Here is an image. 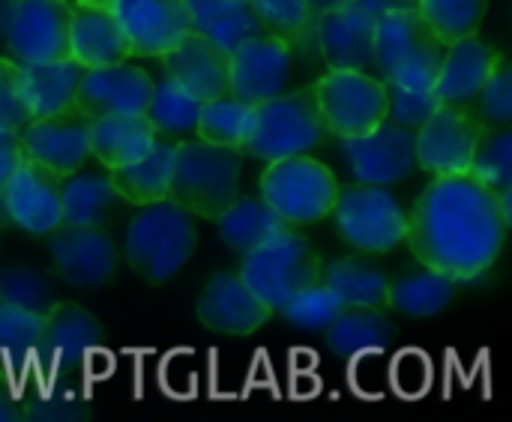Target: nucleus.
Here are the masks:
<instances>
[{"label": "nucleus", "instance_id": "10", "mask_svg": "<svg viewBox=\"0 0 512 422\" xmlns=\"http://www.w3.org/2000/svg\"><path fill=\"white\" fill-rule=\"evenodd\" d=\"M414 6V0H351L315 15V48L327 69H372V39L381 12Z\"/></svg>", "mask_w": 512, "mask_h": 422}, {"label": "nucleus", "instance_id": "22", "mask_svg": "<svg viewBox=\"0 0 512 422\" xmlns=\"http://www.w3.org/2000/svg\"><path fill=\"white\" fill-rule=\"evenodd\" d=\"M195 315L213 333L249 336L258 333L273 312L249 291V285L237 273H216L204 285Z\"/></svg>", "mask_w": 512, "mask_h": 422}, {"label": "nucleus", "instance_id": "25", "mask_svg": "<svg viewBox=\"0 0 512 422\" xmlns=\"http://www.w3.org/2000/svg\"><path fill=\"white\" fill-rule=\"evenodd\" d=\"M147 114H111L90 120V156L102 168H120L141 159L156 144Z\"/></svg>", "mask_w": 512, "mask_h": 422}, {"label": "nucleus", "instance_id": "5", "mask_svg": "<svg viewBox=\"0 0 512 422\" xmlns=\"http://www.w3.org/2000/svg\"><path fill=\"white\" fill-rule=\"evenodd\" d=\"M324 138L327 129L321 123L315 84H306L255 105L252 132L240 153L261 162H276L288 156H306L318 150Z\"/></svg>", "mask_w": 512, "mask_h": 422}, {"label": "nucleus", "instance_id": "30", "mask_svg": "<svg viewBox=\"0 0 512 422\" xmlns=\"http://www.w3.org/2000/svg\"><path fill=\"white\" fill-rule=\"evenodd\" d=\"M21 72H24V87L33 117H45L75 105V90L84 69L72 57L48 60V63H21Z\"/></svg>", "mask_w": 512, "mask_h": 422}, {"label": "nucleus", "instance_id": "23", "mask_svg": "<svg viewBox=\"0 0 512 422\" xmlns=\"http://www.w3.org/2000/svg\"><path fill=\"white\" fill-rule=\"evenodd\" d=\"M498 60L501 54L483 39H477V33L450 42L444 48V60L432 87L438 102L450 108H471Z\"/></svg>", "mask_w": 512, "mask_h": 422}, {"label": "nucleus", "instance_id": "45", "mask_svg": "<svg viewBox=\"0 0 512 422\" xmlns=\"http://www.w3.org/2000/svg\"><path fill=\"white\" fill-rule=\"evenodd\" d=\"M435 90H408L399 84H387V120L417 129L435 108H438Z\"/></svg>", "mask_w": 512, "mask_h": 422}, {"label": "nucleus", "instance_id": "8", "mask_svg": "<svg viewBox=\"0 0 512 422\" xmlns=\"http://www.w3.org/2000/svg\"><path fill=\"white\" fill-rule=\"evenodd\" d=\"M330 216L336 219L339 237L360 255L393 252L408 234V210L387 186L354 183L339 189Z\"/></svg>", "mask_w": 512, "mask_h": 422}, {"label": "nucleus", "instance_id": "36", "mask_svg": "<svg viewBox=\"0 0 512 422\" xmlns=\"http://www.w3.org/2000/svg\"><path fill=\"white\" fill-rule=\"evenodd\" d=\"M201 102L192 99L186 90H180L168 75L162 81H153V96L147 102V120L153 123L159 138L183 141L186 135H195Z\"/></svg>", "mask_w": 512, "mask_h": 422}, {"label": "nucleus", "instance_id": "37", "mask_svg": "<svg viewBox=\"0 0 512 422\" xmlns=\"http://www.w3.org/2000/svg\"><path fill=\"white\" fill-rule=\"evenodd\" d=\"M486 6V0H414V9L444 45L474 36L483 24Z\"/></svg>", "mask_w": 512, "mask_h": 422}, {"label": "nucleus", "instance_id": "15", "mask_svg": "<svg viewBox=\"0 0 512 422\" xmlns=\"http://www.w3.org/2000/svg\"><path fill=\"white\" fill-rule=\"evenodd\" d=\"M414 135L417 129L384 120L366 135L342 138V153L348 156L354 180L369 186H393L408 180L417 171Z\"/></svg>", "mask_w": 512, "mask_h": 422}, {"label": "nucleus", "instance_id": "38", "mask_svg": "<svg viewBox=\"0 0 512 422\" xmlns=\"http://www.w3.org/2000/svg\"><path fill=\"white\" fill-rule=\"evenodd\" d=\"M264 33L288 39L294 48L315 45V12L309 0H249Z\"/></svg>", "mask_w": 512, "mask_h": 422}, {"label": "nucleus", "instance_id": "17", "mask_svg": "<svg viewBox=\"0 0 512 422\" xmlns=\"http://www.w3.org/2000/svg\"><path fill=\"white\" fill-rule=\"evenodd\" d=\"M60 183V174L24 156V162L0 192L3 216L33 237H48L60 225Z\"/></svg>", "mask_w": 512, "mask_h": 422}, {"label": "nucleus", "instance_id": "12", "mask_svg": "<svg viewBox=\"0 0 512 422\" xmlns=\"http://www.w3.org/2000/svg\"><path fill=\"white\" fill-rule=\"evenodd\" d=\"M69 0H15L3 42L18 63H48L69 57Z\"/></svg>", "mask_w": 512, "mask_h": 422}, {"label": "nucleus", "instance_id": "11", "mask_svg": "<svg viewBox=\"0 0 512 422\" xmlns=\"http://www.w3.org/2000/svg\"><path fill=\"white\" fill-rule=\"evenodd\" d=\"M297 48L273 33H258L231 48L228 93L258 105L291 90Z\"/></svg>", "mask_w": 512, "mask_h": 422}, {"label": "nucleus", "instance_id": "4", "mask_svg": "<svg viewBox=\"0 0 512 422\" xmlns=\"http://www.w3.org/2000/svg\"><path fill=\"white\" fill-rule=\"evenodd\" d=\"M444 42L420 18L414 6H396L381 12L372 39V69L381 72L384 84H399L408 90H432Z\"/></svg>", "mask_w": 512, "mask_h": 422}, {"label": "nucleus", "instance_id": "50", "mask_svg": "<svg viewBox=\"0 0 512 422\" xmlns=\"http://www.w3.org/2000/svg\"><path fill=\"white\" fill-rule=\"evenodd\" d=\"M78 3H87V6H99V9H111L117 0H78Z\"/></svg>", "mask_w": 512, "mask_h": 422}, {"label": "nucleus", "instance_id": "21", "mask_svg": "<svg viewBox=\"0 0 512 422\" xmlns=\"http://www.w3.org/2000/svg\"><path fill=\"white\" fill-rule=\"evenodd\" d=\"M159 60L165 66V75L198 102L228 93L231 51L225 45L213 42L210 36L189 30Z\"/></svg>", "mask_w": 512, "mask_h": 422}, {"label": "nucleus", "instance_id": "47", "mask_svg": "<svg viewBox=\"0 0 512 422\" xmlns=\"http://www.w3.org/2000/svg\"><path fill=\"white\" fill-rule=\"evenodd\" d=\"M0 422H24L21 396H15L9 387L0 384Z\"/></svg>", "mask_w": 512, "mask_h": 422}, {"label": "nucleus", "instance_id": "18", "mask_svg": "<svg viewBox=\"0 0 512 422\" xmlns=\"http://www.w3.org/2000/svg\"><path fill=\"white\" fill-rule=\"evenodd\" d=\"M153 96V78L147 69L129 60L111 66H93L81 72L75 90V108L90 120L111 114H144Z\"/></svg>", "mask_w": 512, "mask_h": 422}, {"label": "nucleus", "instance_id": "32", "mask_svg": "<svg viewBox=\"0 0 512 422\" xmlns=\"http://www.w3.org/2000/svg\"><path fill=\"white\" fill-rule=\"evenodd\" d=\"M324 333L336 357H357L363 351H378L393 339V327L384 318V312L366 306H345Z\"/></svg>", "mask_w": 512, "mask_h": 422}, {"label": "nucleus", "instance_id": "28", "mask_svg": "<svg viewBox=\"0 0 512 422\" xmlns=\"http://www.w3.org/2000/svg\"><path fill=\"white\" fill-rule=\"evenodd\" d=\"M189 30L210 36L228 51L249 36L264 33L249 0H186Z\"/></svg>", "mask_w": 512, "mask_h": 422}, {"label": "nucleus", "instance_id": "9", "mask_svg": "<svg viewBox=\"0 0 512 422\" xmlns=\"http://www.w3.org/2000/svg\"><path fill=\"white\" fill-rule=\"evenodd\" d=\"M318 111L327 135L357 138L387 120V84L363 69H327L315 81Z\"/></svg>", "mask_w": 512, "mask_h": 422}, {"label": "nucleus", "instance_id": "13", "mask_svg": "<svg viewBox=\"0 0 512 422\" xmlns=\"http://www.w3.org/2000/svg\"><path fill=\"white\" fill-rule=\"evenodd\" d=\"M483 123L468 108L438 105L414 135L417 168L429 171L432 177H453L468 174L477 138L483 135Z\"/></svg>", "mask_w": 512, "mask_h": 422}, {"label": "nucleus", "instance_id": "16", "mask_svg": "<svg viewBox=\"0 0 512 422\" xmlns=\"http://www.w3.org/2000/svg\"><path fill=\"white\" fill-rule=\"evenodd\" d=\"M24 156L45 165L48 171L69 177L90 159V117L75 105L33 117L21 132Z\"/></svg>", "mask_w": 512, "mask_h": 422}, {"label": "nucleus", "instance_id": "40", "mask_svg": "<svg viewBox=\"0 0 512 422\" xmlns=\"http://www.w3.org/2000/svg\"><path fill=\"white\" fill-rule=\"evenodd\" d=\"M39 333H42V315L0 303V366L30 363Z\"/></svg>", "mask_w": 512, "mask_h": 422}, {"label": "nucleus", "instance_id": "24", "mask_svg": "<svg viewBox=\"0 0 512 422\" xmlns=\"http://www.w3.org/2000/svg\"><path fill=\"white\" fill-rule=\"evenodd\" d=\"M69 57L81 69L93 66H111L129 60V45L126 36L114 18L111 9L87 6V3H72V21H69Z\"/></svg>", "mask_w": 512, "mask_h": 422}, {"label": "nucleus", "instance_id": "2", "mask_svg": "<svg viewBox=\"0 0 512 422\" xmlns=\"http://www.w3.org/2000/svg\"><path fill=\"white\" fill-rule=\"evenodd\" d=\"M198 243L195 216L162 198L138 207L123 234V258L150 285H165L192 258Z\"/></svg>", "mask_w": 512, "mask_h": 422}, {"label": "nucleus", "instance_id": "31", "mask_svg": "<svg viewBox=\"0 0 512 422\" xmlns=\"http://www.w3.org/2000/svg\"><path fill=\"white\" fill-rule=\"evenodd\" d=\"M114 204L117 192L108 174L78 168L60 183V225H102Z\"/></svg>", "mask_w": 512, "mask_h": 422}, {"label": "nucleus", "instance_id": "7", "mask_svg": "<svg viewBox=\"0 0 512 422\" xmlns=\"http://www.w3.org/2000/svg\"><path fill=\"white\" fill-rule=\"evenodd\" d=\"M339 189L336 174L309 153L267 162L261 174V198L294 228L327 219L336 207Z\"/></svg>", "mask_w": 512, "mask_h": 422}, {"label": "nucleus", "instance_id": "1", "mask_svg": "<svg viewBox=\"0 0 512 422\" xmlns=\"http://www.w3.org/2000/svg\"><path fill=\"white\" fill-rule=\"evenodd\" d=\"M510 219L498 195L471 174L435 177L408 213L405 243L423 267L462 285L495 267Z\"/></svg>", "mask_w": 512, "mask_h": 422}, {"label": "nucleus", "instance_id": "33", "mask_svg": "<svg viewBox=\"0 0 512 422\" xmlns=\"http://www.w3.org/2000/svg\"><path fill=\"white\" fill-rule=\"evenodd\" d=\"M252 117H255V105H249L231 93H222V96L201 102L195 135L207 144L243 150V144L252 132Z\"/></svg>", "mask_w": 512, "mask_h": 422}, {"label": "nucleus", "instance_id": "42", "mask_svg": "<svg viewBox=\"0 0 512 422\" xmlns=\"http://www.w3.org/2000/svg\"><path fill=\"white\" fill-rule=\"evenodd\" d=\"M483 126H507L512 120V75L507 57L501 54V60L495 63L492 75L486 78L480 96L474 99V105L468 108Z\"/></svg>", "mask_w": 512, "mask_h": 422}, {"label": "nucleus", "instance_id": "19", "mask_svg": "<svg viewBox=\"0 0 512 422\" xmlns=\"http://www.w3.org/2000/svg\"><path fill=\"white\" fill-rule=\"evenodd\" d=\"M132 57H162L189 33L186 0H117L111 6Z\"/></svg>", "mask_w": 512, "mask_h": 422}, {"label": "nucleus", "instance_id": "26", "mask_svg": "<svg viewBox=\"0 0 512 422\" xmlns=\"http://www.w3.org/2000/svg\"><path fill=\"white\" fill-rule=\"evenodd\" d=\"M177 141L156 138V144L135 162L108 168V180L117 192V198L144 207L153 201L168 198V180H171V162H174Z\"/></svg>", "mask_w": 512, "mask_h": 422}, {"label": "nucleus", "instance_id": "44", "mask_svg": "<svg viewBox=\"0 0 512 422\" xmlns=\"http://www.w3.org/2000/svg\"><path fill=\"white\" fill-rule=\"evenodd\" d=\"M21 411H24V420L33 422H75L90 414L84 399L69 396V393H57V390L21 396Z\"/></svg>", "mask_w": 512, "mask_h": 422}, {"label": "nucleus", "instance_id": "49", "mask_svg": "<svg viewBox=\"0 0 512 422\" xmlns=\"http://www.w3.org/2000/svg\"><path fill=\"white\" fill-rule=\"evenodd\" d=\"M12 3H15V0H0V39H3V30H6V21H9V12H12Z\"/></svg>", "mask_w": 512, "mask_h": 422}, {"label": "nucleus", "instance_id": "27", "mask_svg": "<svg viewBox=\"0 0 512 422\" xmlns=\"http://www.w3.org/2000/svg\"><path fill=\"white\" fill-rule=\"evenodd\" d=\"M219 225V237L225 240L228 249H234L237 255H246L252 252L255 246L267 243L270 237L282 234L285 228H294L288 225L264 198H234V204L216 219Z\"/></svg>", "mask_w": 512, "mask_h": 422}, {"label": "nucleus", "instance_id": "34", "mask_svg": "<svg viewBox=\"0 0 512 422\" xmlns=\"http://www.w3.org/2000/svg\"><path fill=\"white\" fill-rule=\"evenodd\" d=\"M456 297V282L429 267L405 273L399 282H390V306L408 318H432L444 312Z\"/></svg>", "mask_w": 512, "mask_h": 422}, {"label": "nucleus", "instance_id": "43", "mask_svg": "<svg viewBox=\"0 0 512 422\" xmlns=\"http://www.w3.org/2000/svg\"><path fill=\"white\" fill-rule=\"evenodd\" d=\"M33 120L24 72L18 60L0 57V129L21 132Z\"/></svg>", "mask_w": 512, "mask_h": 422}, {"label": "nucleus", "instance_id": "46", "mask_svg": "<svg viewBox=\"0 0 512 422\" xmlns=\"http://www.w3.org/2000/svg\"><path fill=\"white\" fill-rule=\"evenodd\" d=\"M21 162H24V147H21L18 132L0 129V192L6 189L9 177L18 171Z\"/></svg>", "mask_w": 512, "mask_h": 422}, {"label": "nucleus", "instance_id": "6", "mask_svg": "<svg viewBox=\"0 0 512 422\" xmlns=\"http://www.w3.org/2000/svg\"><path fill=\"white\" fill-rule=\"evenodd\" d=\"M237 276L270 312H279L297 291L321 279V258L297 228H285L246 252Z\"/></svg>", "mask_w": 512, "mask_h": 422}, {"label": "nucleus", "instance_id": "3", "mask_svg": "<svg viewBox=\"0 0 512 422\" xmlns=\"http://www.w3.org/2000/svg\"><path fill=\"white\" fill-rule=\"evenodd\" d=\"M243 153L201 138H183L174 147L168 201L180 204L192 216L216 222L240 195Z\"/></svg>", "mask_w": 512, "mask_h": 422}, {"label": "nucleus", "instance_id": "29", "mask_svg": "<svg viewBox=\"0 0 512 422\" xmlns=\"http://www.w3.org/2000/svg\"><path fill=\"white\" fill-rule=\"evenodd\" d=\"M321 282L345 303V306H366V309H390V279L360 261V258H336L321 267Z\"/></svg>", "mask_w": 512, "mask_h": 422}, {"label": "nucleus", "instance_id": "39", "mask_svg": "<svg viewBox=\"0 0 512 422\" xmlns=\"http://www.w3.org/2000/svg\"><path fill=\"white\" fill-rule=\"evenodd\" d=\"M57 291L51 285V279L27 264H12L0 270V303L27 309L33 315H48L57 306Z\"/></svg>", "mask_w": 512, "mask_h": 422}, {"label": "nucleus", "instance_id": "48", "mask_svg": "<svg viewBox=\"0 0 512 422\" xmlns=\"http://www.w3.org/2000/svg\"><path fill=\"white\" fill-rule=\"evenodd\" d=\"M351 0H309L312 12L321 15V12H330V9H339V6H348Z\"/></svg>", "mask_w": 512, "mask_h": 422}, {"label": "nucleus", "instance_id": "20", "mask_svg": "<svg viewBox=\"0 0 512 422\" xmlns=\"http://www.w3.org/2000/svg\"><path fill=\"white\" fill-rule=\"evenodd\" d=\"M102 345V324L93 312L78 303L57 300V306L42 318V333L33 351L45 369L84 366Z\"/></svg>", "mask_w": 512, "mask_h": 422}, {"label": "nucleus", "instance_id": "14", "mask_svg": "<svg viewBox=\"0 0 512 422\" xmlns=\"http://www.w3.org/2000/svg\"><path fill=\"white\" fill-rule=\"evenodd\" d=\"M48 249L54 276L72 288H102L117 273L120 252L102 225H57Z\"/></svg>", "mask_w": 512, "mask_h": 422}, {"label": "nucleus", "instance_id": "41", "mask_svg": "<svg viewBox=\"0 0 512 422\" xmlns=\"http://www.w3.org/2000/svg\"><path fill=\"white\" fill-rule=\"evenodd\" d=\"M342 309H345V303L318 279V282L306 285L303 291H297L279 312L288 324L315 333V330H327Z\"/></svg>", "mask_w": 512, "mask_h": 422}, {"label": "nucleus", "instance_id": "35", "mask_svg": "<svg viewBox=\"0 0 512 422\" xmlns=\"http://www.w3.org/2000/svg\"><path fill=\"white\" fill-rule=\"evenodd\" d=\"M468 174L486 189H492L498 201L512 213V135L504 126L483 129V135L477 138Z\"/></svg>", "mask_w": 512, "mask_h": 422}]
</instances>
